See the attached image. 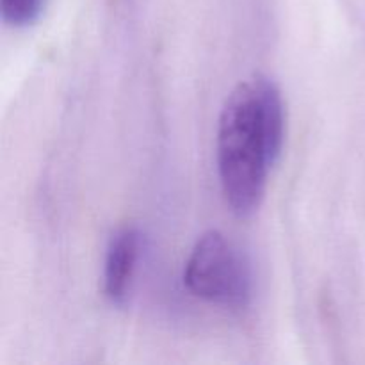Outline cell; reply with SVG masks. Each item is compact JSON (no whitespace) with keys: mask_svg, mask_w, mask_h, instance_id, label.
I'll use <instances>...</instances> for the list:
<instances>
[{"mask_svg":"<svg viewBox=\"0 0 365 365\" xmlns=\"http://www.w3.org/2000/svg\"><path fill=\"white\" fill-rule=\"evenodd\" d=\"M139 252L141 234L135 228H123L110 239L103 264V292L113 305L127 302Z\"/></svg>","mask_w":365,"mask_h":365,"instance_id":"obj_3","label":"cell"},{"mask_svg":"<svg viewBox=\"0 0 365 365\" xmlns=\"http://www.w3.org/2000/svg\"><path fill=\"white\" fill-rule=\"evenodd\" d=\"M285 143V106L278 86L257 73L227 96L217 120L216 159L221 191L239 217L259 210L267 178Z\"/></svg>","mask_w":365,"mask_h":365,"instance_id":"obj_1","label":"cell"},{"mask_svg":"<svg viewBox=\"0 0 365 365\" xmlns=\"http://www.w3.org/2000/svg\"><path fill=\"white\" fill-rule=\"evenodd\" d=\"M45 0H0L2 20L11 27H29L39 20Z\"/></svg>","mask_w":365,"mask_h":365,"instance_id":"obj_4","label":"cell"},{"mask_svg":"<svg viewBox=\"0 0 365 365\" xmlns=\"http://www.w3.org/2000/svg\"><path fill=\"white\" fill-rule=\"evenodd\" d=\"M184 285L192 296L230 310H242L253 294L252 269L241 250L220 230L198 237L184 267Z\"/></svg>","mask_w":365,"mask_h":365,"instance_id":"obj_2","label":"cell"}]
</instances>
